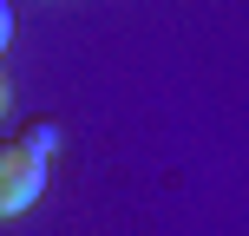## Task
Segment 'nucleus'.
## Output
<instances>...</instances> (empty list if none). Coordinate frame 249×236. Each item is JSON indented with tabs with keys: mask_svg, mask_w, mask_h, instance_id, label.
I'll list each match as a JSON object with an SVG mask.
<instances>
[{
	"mask_svg": "<svg viewBox=\"0 0 249 236\" xmlns=\"http://www.w3.org/2000/svg\"><path fill=\"white\" fill-rule=\"evenodd\" d=\"M0 105H7V79H0Z\"/></svg>",
	"mask_w": 249,
	"mask_h": 236,
	"instance_id": "nucleus-4",
	"label": "nucleus"
},
{
	"mask_svg": "<svg viewBox=\"0 0 249 236\" xmlns=\"http://www.w3.org/2000/svg\"><path fill=\"white\" fill-rule=\"evenodd\" d=\"M7 39H13V7L0 0V53H7Z\"/></svg>",
	"mask_w": 249,
	"mask_h": 236,
	"instance_id": "nucleus-3",
	"label": "nucleus"
},
{
	"mask_svg": "<svg viewBox=\"0 0 249 236\" xmlns=\"http://www.w3.org/2000/svg\"><path fill=\"white\" fill-rule=\"evenodd\" d=\"M20 145L33 151V158H53V151H59V125H53V118H33V125L20 131Z\"/></svg>",
	"mask_w": 249,
	"mask_h": 236,
	"instance_id": "nucleus-2",
	"label": "nucleus"
},
{
	"mask_svg": "<svg viewBox=\"0 0 249 236\" xmlns=\"http://www.w3.org/2000/svg\"><path fill=\"white\" fill-rule=\"evenodd\" d=\"M46 190V158L20 145V138H0V223L7 217H26Z\"/></svg>",
	"mask_w": 249,
	"mask_h": 236,
	"instance_id": "nucleus-1",
	"label": "nucleus"
}]
</instances>
